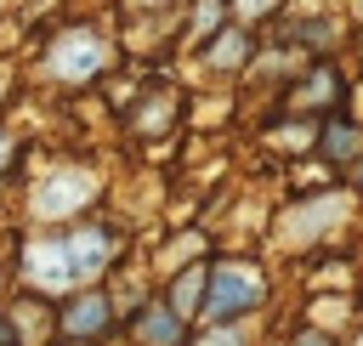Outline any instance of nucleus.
Returning a JSON list of instances; mask_svg holds the SVG:
<instances>
[{
	"label": "nucleus",
	"mask_w": 363,
	"mask_h": 346,
	"mask_svg": "<svg viewBox=\"0 0 363 346\" xmlns=\"http://www.w3.org/2000/svg\"><path fill=\"white\" fill-rule=\"evenodd\" d=\"M357 182H363V164H357Z\"/></svg>",
	"instance_id": "17"
},
{
	"label": "nucleus",
	"mask_w": 363,
	"mask_h": 346,
	"mask_svg": "<svg viewBox=\"0 0 363 346\" xmlns=\"http://www.w3.org/2000/svg\"><path fill=\"white\" fill-rule=\"evenodd\" d=\"M62 329H68L74 340H85V335H102V329H108V301H102V295H79V301L62 312Z\"/></svg>",
	"instance_id": "6"
},
{
	"label": "nucleus",
	"mask_w": 363,
	"mask_h": 346,
	"mask_svg": "<svg viewBox=\"0 0 363 346\" xmlns=\"http://www.w3.org/2000/svg\"><path fill=\"white\" fill-rule=\"evenodd\" d=\"M323 153H329V159H346V153H363V130H357V125H335V130L323 136Z\"/></svg>",
	"instance_id": "8"
},
{
	"label": "nucleus",
	"mask_w": 363,
	"mask_h": 346,
	"mask_svg": "<svg viewBox=\"0 0 363 346\" xmlns=\"http://www.w3.org/2000/svg\"><path fill=\"white\" fill-rule=\"evenodd\" d=\"M164 119H170V102H164V96H159V102H147V108H136V113H130V125H136V130H164Z\"/></svg>",
	"instance_id": "11"
},
{
	"label": "nucleus",
	"mask_w": 363,
	"mask_h": 346,
	"mask_svg": "<svg viewBox=\"0 0 363 346\" xmlns=\"http://www.w3.org/2000/svg\"><path fill=\"white\" fill-rule=\"evenodd\" d=\"M136 340L142 346H182V318L170 306H147L136 318Z\"/></svg>",
	"instance_id": "7"
},
{
	"label": "nucleus",
	"mask_w": 363,
	"mask_h": 346,
	"mask_svg": "<svg viewBox=\"0 0 363 346\" xmlns=\"http://www.w3.org/2000/svg\"><path fill=\"white\" fill-rule=\"evenodd\" d=\"M216 40H221V45L210 51V62H216V68H227V62H244V57H250V40H244L238 28H233V34H216Z\"/></svg>",
	"instance_id": "9"
},
{
	"label": "nucleus",
	"mask_w": 363,
	"mask_h": 346,
	"mask_svg": "<svg viewBox=\"0 0 363 346\" xmlns=\"http://www.w3.org/2000/svg\"><path fill=\"white\" fill-rule=\"evenodd\" d=\"M255 295H261V278H255V267H244V261H227V267H216V272H210V301H204V312H210L216 323H227V318L250 312V306H255Z\"/></svg>",
	"instance_id": "2"
},
{
	"label": "nucleus",
	"mask_w": 363,
	"mask_h": 346,
	"mask_svg": "<svg viewBox=\"0 0 363 346\" xmlns=\"http://www.w3.org/2000/svg\"><path fill=\"white\" fill-rule=\"evenodd\" d=\"M130 6H142V11H159V6H170V0H130Z\"/></svg>",
	"instance_id": "15"
},
{
	"label": "nucleus",
	"mask_w": 363,
	"mask_h": 346,
	"mask_svg": "<svg viewBox=\"0 0 363 346\" xmlns=\"http://www.w3.org/2000/svg\"><path fill=\"white\" fill-rule=\"evenodd\" d=\"M357 17H363V0H357Z\"/></svg>",
	"instance_id": "18"
},
{
	"label": "nucleus",
	"mask_w": 363,
	"mask_h": 346,
	"mask_svg": "<svg viewBox=\"0 0 363 346\" xmlns=\"http://www.w3.org/2000/svg\"><path fill=\"white\" fill-rule=\"evenodd\" d=\"M23 261H28V284H40L45 295H57V289H68V284H74L68 255H62V238H57V244H34Z\"/></svg>",
	"instance_id": "5"
},
{
	"label": "nucleus",
	"mask_w": 363,
	"mask_h": 346,
	"mask_svg": "<svg viewBox=\"0 0 363 346\" xmlns=\"http://www.w3.org/2000/svg\"><path fill=\"white\" fill-rule=\"evenodd\" d=\"M233 6H238V17H267L278 0H233Z\"/></svg>",
	"instance_id": "12"
},
{
	"label": "nucleus",
	"mask_w": 363,
	"mask_h": 346,
	"mask_svg": "<svg viewBox=\"0 0 363 346\" xmlns=\"http://www.w3.org/2000/svg\"><path fill=\"white\" fill-rule=\"evenodd\" d=\"M295 346H329V340H323V335H301Z\"/></svg>",
	"instance_id": "14"
},
{
	"label": "nucleus",
	"mask_w": 363,
	"mask_h": 346,
	"mask_svg": "<svg viewBox=\"0 0 363 346\" xmlns=\"http://www.w3.org/2000/svg\"><path fill=\"white\" fill-rule=\"evenodd\" d=\"M91 193H96V176H85V170H62V176H45V187L34 193V210H40L45 221H57V216L79 210Z\"/></svg>",
	"instance_id": "3"
},
{
	"label": "nucleus",
	"mask_w": 363,
	"mask_h": 346,
	"mask_svg": "<svg viewBox=\"0 0 363 346\" xmlns=\"http://www.w3.org/2000/svg\"><path fill=\"white\" fill-rule=\"evenodd\" d=\"M199 284H204V272L193 267V272H187V278L170 289V312H176V318H187V312H193V295H199Z\"/></svg>",
	"instance_id": "10"
},
{
	"label": "nucleus",
	"mask_w": 363,
	"mask_h": 346,
	"mask_svg": "<svg viewBox=\"0 0 363 346\" xmlns=\"http://www.w3.org/2000/svg\"><path fill=\"white\" fill-rule=\"evenodd\" d=\"M6 340H11V329H6V318H0V346H6Z\"/></svg>",
	"instance_id": "16"
},
{
	"label": "nucleus",
	"mask_w": 363,
	"mask_h": 346,
	"mask_svg": "<svg viewBox=\"0 0 363 346\" xmlns=\"http://www.w3.org/2000/svg\"><path fill=\"white\" fill-rule=\"evenodd\" d=\"M108 250H113V238H108L102 227H79V233H68V238H62V255H68L74 284H79V278H91V272L108 261Z\"/></svg>",
	"instance_id": "4"
},
{
	"label": "nucleus",
	"mask_w": 363,
	"mask_h": 346,
	"mask_svg": "<svg viewBox=\"0 0 363 346\" xmlns=\"http://www.w3.org/2000/svg\"><path fill=\"white\" fill-rule=\"evenodd\" d=\"M45 68H51L57 79H91L96 68H108V40H102L96 28H68V34L51 45Z\"/></svg>",
	"instance_id": "1"
},
{
	"label": "nucleus",
	"mask_w": 363,
	"mask_h": 346,
	"mask_svg": "<svg viewBox=\"0 0 363 346\" xmlns=\"http://www.w3.org/2000/svg\"><path fill=\"white\" fill-rule=\"evenodd\" d=\"M204 346H238V335H210Z\"/></svg>",
	"instance_id": "13"
}]
</instances>
